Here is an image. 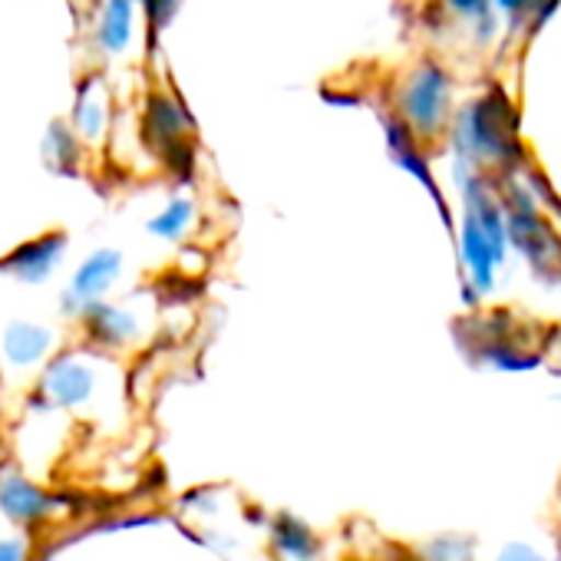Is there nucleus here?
Wrapping results in <instances>:
<instances>
[{"instance_id":"nucleus-1","label":"nucleus","mask_w":561,"mask_h":561,"mask_svg":"<svg viewBox=\"0 0 561 561\" xmlns=\"http://www.w3.org/2000/svg\"><path fill=\"white\" fill-rule=\"evenodd\" d=\"M159 321V301L149 291L136 295H113L93 305L80 321V337L87 347L100 354H123L142 347Z\"/></svg>"},{"instance_id":"nucleus-2","label":"nucleus","mask_w":561,"mask_h":561,"mask_svg":"<svg viewBox=\"0 0 561 561\" xmlns=\"http://www.w3.org/2000/svg\"><path fill=\"white\" fill-rule=\"evenodd\" d=\"M393 113L416 146L436 139L449 119V83H446V77L433 64L413 67L397 87Z\"/></svg>"},{"instance_id":"nucleus-3","label":"nucleus","mask_w":561,"mask_h":561,"mask_svg":"<svg viewBox=\"0 0 561 561\" xmlns=\"http://www.w3.org/2000/svg\"><path fill=\"white\" fill-rule=\"evenodd\" d=\"M139 139L159 159V165H169L179 172L192 169L188 159L195 149V126L175 93H165V90L149 93V100L142 103Z\"/></svg>"},{"instance_id":"nucleus-4","label":"nucleus","mask_w":561,"mask_h":561,"mask_svg":"<svg viewBox=\"0 0 561 561\" xmlns=\"http://www.w3.org/2000/svg\"><path fill=\"white\" fill-rule=\"evenodd\" d=\"M126 277V254L119 248H93L67 277V285L60 291V318L77 324L93 305L113 298Z\"/></svg>"},{"instance_id":"nucleus-5","label":"nucleus","mask_w":561,"mask_h":561,"mask_svg":"<svg viewBox=\"0 0 561 561\" xmlns=\"http://www.w3.org/2000/svg\"><path fill=\"white\" fill-rule=\"evenodd\" d=\"M142 41V0H90V47L103 64H119Z\"/></svg>"},{"instance_id":"nucleus-6","label":"nucleus","mask_w":561,"mask_h":561,"mask_svg":"<svg viewBox=\"0 0 561 561\" xmlns=\"http://www.w3.org/2000/svg\"><path fill=\"white\" fill-rule=\"evenodd\" d=\"M67 123L90 156H96L110 146L113 123H116V103H113V87L106 83L103 73H90L77 83Z\"/></svg>"},{"instance_id":"nucleus-7","label":"nucleus","mask_w":561,"mask_h":561,"mask_svg":"<svg viewBox=\"0 0 561 561\" xmlns=\"http://www.w3.org/2000/svg\"><path fill=\"white\" fill-rule=\"evenodd\" d=\"M67 251H70L67 231L34 234V238L14 244L4 257H0V274L18 280V285L41 288L60 274V267L67 264Z\"/></svg>"},{"instance_id":"nucleus-8","label":"nucleus","mask_w":561,"mask_h":561,"mask_svg":"<svg viewBox=\"0 0 561 561\" xmlns=\"http://www.w3.org/2000/svg\"><path fill=\"white\" fill-rule=\"evenodd\" d=\"M57 354V328L31 318L11 321L0 331V364L11 370H44V364Z\"/></svg>"},{"instance_id":"nucleus-9","label":"nucleus","mask_w":561,"mask_h":561,"mask_svg":"<svg viewBox=\"0 0 561 561\" xmlns=\"http://www.w3.org/2000/svg\"><path fill=\"white\" fill-rule=\"evenodd\" d=\"M202 225V205L192 192H172L149 218L146 234L159 244H188Z\"/></svg>"},{"instance_id":"nucleus-10","label":"nucleus","mask_w":561,"mask_h":561,"mask_svg":"<svg viewBox=\"0 0 561 561\" xmlns=\"http://www.w3.org/2000/svg\"><path fill=\"white\" fill-rule=\"evenodd\" d=\"M41 156H44L47 169L57 175H77V172H83V165L90 159V152L83 149V142L77 139V133L70 129L67 119H57L47 126L44 142H41Z\"/></svg>"},{"instance_id":"nucleus-11","label":"nucleus","mask_w":561,"mask_h":561,"mask_svg":"<svg viewBox=\"0 0 561 561\" xmlns=\"http://www.w3.org/2000/svg\"><path fill=\"white\" fill-rule=\"evenodd\" d=\"M182 11V0H142V44L156 47Z\"/></svg>"}]
</instances>
